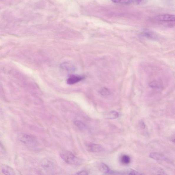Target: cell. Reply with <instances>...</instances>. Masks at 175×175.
Returning a JSON list of instances; mask_svg holds the SVG:
<instances>
[{
	"instance_id": "10",
	"label": "cell",
	"mask_w": 175,
	"mask_h": 175,
	"mask_svg": "<svg viewBox=\"0 0 175 175\" xmlns=\"http://www.w3.org/2000/svg\"><path fill=\"white\" fill-rule=\"evenodd\" d=\"M118 113L115 111H112L108 115V118L110 119H116L119 117Z\"/></svg>"
},
{
	"instance_id": "3",
	"label": "cell",
	"mask_w": 175,
	"mask_h": 175,
	"mask_svg": "<svg viewBox=\"0 0 175 175\" xmlns=\"http://www.w3.org/2000/svg\"><path fill=\"white\" fill-rule=\"evenodd\" d=\"M21 141L29 146L33 147L36 146L37 141L32 136H26L21 138Z\"/></svg>"
},
{
	"instance_id": "2",
	"label": "cell",
	"mask_w": 175,
	"mask_h": 175,
	"mask_svg": "<svg viewBox=\"0 0 175 175\" xmlns=\"http://www.w3.org/2000/svg\"><path fill=\"white\" fill-rule=\"evenodd\" d=\"M86 148L87 151L91 153H100L104 150V148L101 146L95 144L90 143L87 144Z\"/></svg>"
},
{
	"instance_id": "13",
	"label": "cell",
	"mask_w": 175,
	"mask_h": 175,
	"mask_svg": "<svg viewBox=\"0 0 175 175\" xmlns=\"http://www.w3.org/2000/svg\"><path fill=\"white\" fill-rule=\"evenodd\" d=\"M74 123L80 129H84L86 127L84 124L80 121H75Z\"/></svg>"
},
{
	"instance_id": "8",
	"label": "cell",
	"mask_w": 175,
	"mask_h": 175,
	"mask_svg": "<svg viewBox=\"0 0 175 175\" xmlns=\"http://www.w3.org/2000/svg\"><path fill=\"white\" fill-rule=\"evenodd\" d=\"M99 169L101 172L104 174H108L110 171L109 166L106 164L102 163L99 166Z\"/></svg>"
},
{
	"instance_id": "18",
	"label": "cell",
	"mask_w": 175,
	"mask_h": 175,
	"mask_svg": "<svg viewBox=\"0 0 175 175\" xmlns=\"http://www.w3.org/2000/svg\"><path fill=\"white\" fill-rule=\"evenodd\" d=\"M140 127L142 128L143 129L145 128V127H146V125H145V123L143 122V121H141L140 122Z\"/></svg>"
},
{
	"instance_id": "11",
	"label": "cell",
	"mask_w": 175,
	"mask_h": 175,
	"mask_svg": "<svg viewBox=\"0 0 175 175\" xmlns=\"http://www.w3.org/2000/svg\"><path fill=\"white\" fill-rule=\"evenodd\" d=\"M99 93L101 94L104 96H106L110 95V92L109 90L106 88L104 87L100 90Z\"/></svg>"
},
{
	"instance_id": "15",
	"label": "cell",
	"mask_w": 175,
	"mask_h": 175,
	"mask_svg": "<svg viewBox=\"0 0 175 175\" xmlns=\"http://www.w3.org/2000/svg\"><path fill=\"white\" fill-rule=\"evenodd\" d=\"M128 175H144L135 170H132L129 172Z\"/></svg>"
},
{
	"instance_id": "6",
	"label": "cell",
	"mask_w": 175,
	"mask_h": 175,
	"mask_svg": "<svg viewBox=\"0 0 175 175\" xmlns=\"http://www.w3.org/2000/svg\"><path fill=\"white\" fill-rule=\"evenodd\" d=\"M149 157L157 161H168V159L166 157L161 153L156 152L151 153L149 154Z\"/></svg>"
},
{
	"instance_id": "4",
	"label": "cell",
	"mask_w": 175,
	"mask_h": 175,
	"mask_svg": "<svg viewBox=\"0 0 175 175\" xmlns=\"http://www.w3.org/2000/svg\"><path fill=\"white\" fill-rule=\"evenodd\" d=\"M155 19L157 20L164 22H173L175 21V16L172 14H161L157 16Z\"/></svg>"
},
{
	"instance_id": "1",
	"label": "cell",
	"mask_w": 175,
	"mask_h": 175,
	"mask_svg": "<svg viewBox=\"0 0 175 175\" xmlns=\"http://www.w3.org/2000/svg\"><path fill=\"white\" fill-rule=\"evenodd\" d=\"M60 155L62 159L69 165L78 166L81 164L80 160L70 151H63Z\"/></svg>"
},
{
	"instance_id": "14",
	"label": "cell",
	"mask_w": 175,
	"mask_h": 175,
	"mask_svg": "<svg viewBox=\"0 0 175 175\" xmlns=\"http://www.w3.org/2000/svg\"><path fill=\"white\" fill-rule=\"evenodd\" d=\"M113 2H114V3H117V4H129L132 3L133 1H112Z\"/></svg>"
},
{
	"instance_id": "9",
	"label": "cell",
	"mask_w": 175,
	"mask_h": 175,
	"mask_svg": "<svg viewBox=\"0 0 175 175\" xmlns=\"http://www.w3.org/2000/svg\"><path fill=\"white\" fill-rule=\"evenodd\" d=\"M120 161L121 163L123 165H128L131 161V158L128 155H123L121 157Z\"/></svg>"
},
{
	"instance_id": "5",
	"label": "cell",
	"mask_w": 175,
	"mask_h": 175,
	"mask_svg": "<svg viewBox=\"0 0 175 175\" xmlns=\"http://www.w3.org/2000/svg\"><path fill=\"white\" fill-rule=\"evenodd\" d=\"M84 78V77L83 76L72 75L67 79V83L70 85H74L80 82Z\"/></svg>"
},
{
	"instance_id": "12",
	"label": "cell",
	"mask_w": 175,
	"mask_h": 175,
	"mask_svg": "<svg viewBox=\"0 0 175 175\" xmlns=\"http://www.w3.org/2000/svg\"><path fill=\"white\" fill-rule=\"evenodd\" d=\"M149 86L153 89H159L161 87V85L157 81H153L149 84Z\"/></svg>"
},
{
	"instance_id": "17",
	"label": "cell",
	"mask_w": 175,
	"mask_h": 175,
	"mask_svg": "<svg viewBox=\"0 0 175 175\" xmlns=\"http://www.w3.org/2000/svg\"><path fill=\"white\" fill-rule=\"evenodd\" d=\"M108 174V175H121L119 173L112 172L111 171L109 172Z\"/></svg>"
},
{
	"instance_id": "16",
	"label": "cell",
	"mask_w": 175,
	"mask_h": 175,
	"mask_svg": "<svg viewBox=\"0 0 175 175\" xmlns=\"http://www.w3.org/2000/svg\"><path fill=\"white\" fill-rule=\"evenodd\" d=\"M74 175H89L88 173L86 171L83 170L78 172Z\"/></svg>"
},
{
	"instance_id": "7",
	"label": "cell",
	"mask_w": 175,
	"mask_h": 175,
	"mask_svg": "<svg viewBox=\"0 0 175 175\" xmlns=\"http://www.w3.org/2000/svg\"><path fill=\"white\" fill-rule=\"evenodd\" d=\"M2 172L5 175H16L14 170L8 166H4L2 167Z\"/></svg>"
}]
</instances>
